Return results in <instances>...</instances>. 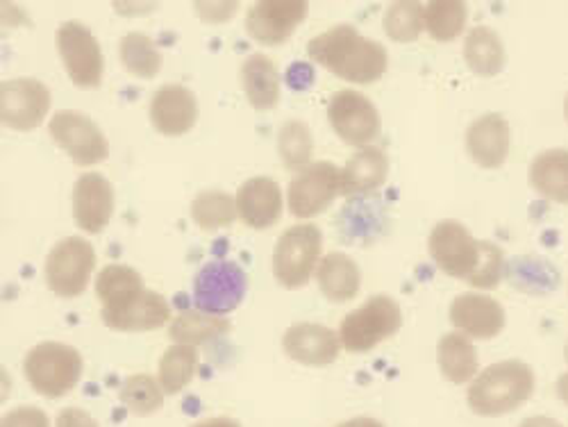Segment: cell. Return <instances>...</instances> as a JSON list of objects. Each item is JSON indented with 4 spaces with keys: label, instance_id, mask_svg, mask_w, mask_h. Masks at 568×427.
<instances>
[{
    "label": "cell",
    "instance_id": "6da1fadb",
    "mask_svg": "<svg viewBox=\"0 0 568 427\" xmlns=\"http://www.w3.org/2000/svg\"><path fill=\"white\" fill-rule=\"evenodd\" d=\"M428 251L446 275L466 279L470 287L496 289L503 279V251L491 242H478L459 221H439L430 232Z\"/></svg>",
    "mask_w": 568,
    "mask_h": 427
},
{
    "label": "cell",
    "instance_id": "7a4b0ae2",
    "mask_svg": "<svg viewBox=\"0 0 568 427\" xmlns=\"http://www.w3.org/2000/svg\"><path fill=\"white\" fill-rule=\"evenodd\" d=\"M314 64L353 84H373L387 73L389 53L381 41L362 37L355 26L342 23L307 43Z\"/></svg>",
    "mask_w": 568,
    "mask_h": 427
},
{
    "label": "cell",
    "instance_id": "3957f363",
    "mask_svg": "<svg viewBox=\"0 0 568 427\" xmlns=\"http://www.w3.org/2000/svg\"><path fill=\"white\" fill-rule=\"evenodd\" d=\"M537 387L535 370L526 362L505 359L487 366L473 379L466 400L478 416L498 418L524 407Z\"/></svg>",
    "mask_w": 568,
    "mask_h": 427
},
{
    "label": "cell",
    "instance_id": "277c9868",
    "mask_svg": "<svg viewBox=\"0 0 568 427\" xmlns=\"http://www.w3.org/2000/svg\"><path fill=\"white\" fill-rule=\"evenodd\" d=\"M23 373L39 396L55 400L78 387L82 377V355L73 346L43 342L26 355Z\"/></svg>",
    "mask_w": 568,
    "mask_h": 427
},
{
    "label": "cell",
    "instance_id": "5b68a950",
    "mask_svg": "<svg viewBox=\"0 0 568 427\" xmlns=\"http://www.w3.org/2000/svg\"><path fill=\"white\" fill-rule=\"evenodd\" d=\"M323 234L312 223L284 230L273 251V275L284 289H303L321 264Z\"/></svg>",
    "mask_w": 568,
    "mask_h": 427
},
{
    "label": "cell",
    "instance_id": "8992f818",
    "mask_svg": "<svg viewBox=\"0 0 568 427\" xmlns=\"http://www.w3.org/2000/svg\"><path fill=\"white\" fill-rule=\"evenodd\" d=\"M400 327V305L392 296H373L362 307L344 316L339 339L348 353H368L383 342L396 337Z\"/></svg>",
    "mask_w": 568,
    "mask_h": 427
},
{
    "label": "cell",
    "instance_id": "52a82bcc",
    "mask_svg": "<svg viewBox=\"0 0 568 427\" xmlns=\"http://www.w3.org/2000/svg\"><path fill=\"white\" fill-rule=\"evenodd\" d=\"M97 268V251L82 236H67L45 257L43 275L49 289L60 298L84 294L91 273Z\"/></svg>",
    "mask_w": 568,
    "mask_h": 427
},
{
    "label": "cell",
    "instance_id": "ba28073f",
    "mask_svg": "<svg viewBox=\"0 0 568 427\" xmlns=\"http://www.w3.org/2000/svg\"><path fill=\"white\" fill-rule=\"evenodd\" d=\"M55 144L71 157L75 166H97L110 157V144L99 123L84 112L60 110L49 123Z\"/></svg>",
    "mask_w": 568,
    "mask_h": 427
},
{
    "label": "cell",
    "instance_id": "9c48e42d",
    "mask_svg": "<svg viewBox=\"0 0 568 427\" xmlns=\"http://www.w3.org/2000/svg\"><path fill=\"white\" fill-rule=\"evenodd\" d=\"M55 43L62 64L78 89L101 87L105 58L97 34L80 21H67L58 28Z\"/></svg>",
    "mask_w": 568,
    "mask_h": 427
},
{
    "label": "cell",
    "instance_id": "30bf717a",
    "mask_svg": "<svg viewBox=\"0 0 568 427\" xmlns=\"http://www.w3.org/2000/svg\"><path fill=\"white\" fill-rule=\"evenodd\" d=\"M327 121L348 146L368 149L381 136L383 119L375 105L355 89L337 91L327 103Z\"/></svg>",
    "mask_w": 568,
    "mask_h": 427
},
{
    "label": "cell",
    "instance_id": "8fae6325",
    "mask_svg": "<svg viewBox=\"0 0 568 427\" xmlns=\"http://www.w3.org/2000/svg\"><path fill=\"white\" fill-rule=\"evenodd\" d=\"M337 196H344L342 169L333 162H314L290 182L287 203L296 218H314L333 205Z\"/></svg>",
    "mask_w": 568,
    "mask_h": 427
},
{
    "label": "cell",
    "instance_id": "7c38bea8",
    "mask_svg": "<svg viewBox=\"0 0 568 427\" xmlns=\"http://www.w3.org/2000/svg\"><path fill=\"white\" fill-rule=\"evenodd\" d=\"M246 273L234 262H210L194 277V303L201 312L223 316L246 296Z\"/></svg>",
    "mask_w": 568,
    "mask_h": 427
},
{
    "label": "cell",
    "instance_id": "4fadbf2b",
    "mask_svg": "<svg viewBox=\"0 0 568 427\" xmlns=\"http://www.w3.org/2000/svg\"><path fill=\"white\" fill-rule=\"evenodd\" d=\"M51 91L34 78H14L0 82V121L17 132H30L41 125L51 110Z\"/></svg>",
    "mask_w": 568,
    "mask_h": 427
},
{
    "label": "cell",
    "instance_id": "5bb4252c",
    "mask_svg": "<svg viewBox=\"0 0 568 427\" xmlns=\"http://www.w3.org/2000/svg\"><path fill=\"white\" fill-rule=\"evenodd\" d=\"M307 12L305 0H257L246 14V32L262 45H277L294 34Z\"/></svg>",
    "mask_w": 568,
    "mask_h": 427
},
{
    "label": "cell",
    "instance_id": "9a60e30c",
    "mask_svg": "<svg viewBox=\"0 0 568 427\" xmlns=\"http://www.w3.org/2000/svg\"><path fill=\"white\" fill-rule=\"evenodd\" d=\"M114 214V186L101 173H84L73 184V218L87 234L103 232Z\"/></svg>",
    "mask_w": 568,
    "mask_h": 427
},
{
    "label": "cell",
    "instance_id": "2e32d148",
    "mask_svg": "<svg viewBox=\"0 0 568 427\" xmlns=\"http://www.w3.org/2000/svg\"><path fill=\"white\" fill-rule=\"evenodd\" d=\"M282 350L290 359L305 366H329L339 357L342 339L333 327L318 323H296L284 332Z\"/></svg>",
    "mask_w": 568,
    "mask_h": 427
},
{
    "label": "cell",
    "instance_id": "e0dca14e",
    "mask_svg": "<svg viewBox=\"0 0 568 427\" xmlns=\"http://www.w3.org/2000/svg\"><path fill=\"white\" fill-rule=\"evenodd\" d=\"M503 305L485 294H462L450 305V323L457 332L473 339L489 342L505 329Z\"/></svg>",
    "mask_w": 568,
    "mask_h": 427
},
{
    "label": "cell",
    "instance_id": "ac0fdd59",
    "mask_svg": "<svg viewBox=\"0 0 568 427\" xmlns=\"http://www.w3.org/2000/svg\"><path fill=\"white\" fill-rule=\"evenodd\" d=\"M151 123L164 136H182L199 121V101L192 89L164 84L151 99Z\"/></svg>",
    "mask_w": 568,
    "mask_h": 427
},
{
    "label": "cell",
    "instance_id": "d6986e66",
    "mask_svg": "<svg viewBox=\"0 0 568 427\" xmlns=\"http://www.w3.org/2000/svg\"><path fill=\"white\" fill-rule=\"evenodd\" d=\"M511 149V130L509 121L503 114L489 112L473 121L466 130V151L468 157L480 169L494 171L500 169Z\"/></svg>",
    "mask_w": 568,
    "mask_h": 427
},
{
    "label": "cell",
    "instance_id": "ffe728a7",
    "mask_svg": "<svg viewBox=\"0 0 568 427\" xmlns=\"http://www.w3.org/2000/svg\"><path fill=\"white\" fill-rule=\"evenodd\" d=\"M236 212L253 230H268L282 218V189L275 180L257 175L236 192Z\"/></svg>",
    "mask_w": 568,
    "mask_h": 427
},
{
    "label": "cell",
    "instance_id": "44dd1931",
    "mask_svg": "<svg viewBox=\"0 0 568 427\" xmlns=\"http://www.w3.org/2000/svg\"><path fill=\"white\" fill-rule=\"evenodd\" d=\"M101 318L114 332H153L173 321L169 301L151 289L114 312H101Z\"/></svg>",
    "mask_w": 568,
    "mask_h": 427
},
{
    "label": "cell",
    "instance_id": "7402d4cb",
    "mask_svg": "<svg viewBox=\"0 0 568 427\" xmlns=\"http://www.w3.org/2000/svg\"><path fill=\"white\" fill-rule=\"evenodd\" d=\"M316 279H318L321 294L329 303L342 305L353 301L359 294L362 271L351 255L327 253L316 268Z\"/></svg>",
    "mask_w": 568,
    "mask_h": 427
},
{
    "label": "cell",
    "instance_id": "603a6c76",
    "mask_svg": "<svg viewBox=\"0 0 568 427\" xmlns=\"http://www.w3.org/2000/svg\"><path fill=\"white\" fill-rule=\"evenodd\" d=\"M464 62L480 78H496L507 64L505 43L489 26H476L464 39Z\"/></svg>",
    "mask_w": 568,
    "mask_h": 427
},
{
    "label": "cell",
    "instance_id": "cb8c5ba5",
    "mask_svg": "<svg viewBox=\"0 0 568 427\" xmlns=\"http://www.w3.org/2000/svg\"><path fill=\"white\" fill-rule=\"evenodd\" d=\"M387 175H389L387 155L375 146L362 149L342 169L344 196L373 194L375 189H381L387 182Z\"/></svg>",
    "mask_w": 568,
    "mask_h": 427
},
{
    "label": "cell",
    "instance_id": "d4e9b609",
    "mask_svg": "<svg viewBox=\"0 0 568 427\" xmlns=\"http://www.w3.org/2000/svg\"><path fill=\"white\" fill-rule=\"evenodd\" d=\"M437 364L453 385L473 383L480 368V357L473 342L462 332H448L437 344Z\"/></svg>",
    "mask_w": 568,
    "mask_h": 427
},
{
    "label": "cell",
    "instance_id": "484cf974",
    "mask_svg": "<svg viewBox=\"0 0 568 427\" xmlns=\"http://www.w3.org/2000/svg\"><path fill=\"white\" fill-rule=\"evenodd\" d=\"M242 84L253 110L268 112L280 101V73L271 58L255 53L242 64Z\"/></svg>",
    "mask_w": 568,
    "mask_h": 427
},
{
    "label": "cell",
    "instance_id": "4316f807",
    "mask_svg": "<svg viewBox=\"0 0 568 427\" xmlns=\"http://www.w3.org/2000/svg\"><path fill=\"white\" fill-rule=\"evenodd\" d=\"M530 184L546 201L568 205V151L550 149L530 164Z\"/></svg>",
    "mask_w": 568,
    "mask_h": 427
},
{
    "label": "cell",
    "instance_id": "83f0119b",
    "mask_svg": "<svg viewBox=\"0 0 568 427\" xmlns=\"http://www.w3.org/2000/svg\"><path fill=\"white\" fill-rule=\"evenodd\" d=\"M144 292V277L125 264H110L97 277V296L103 303L101 312H114Z\"/></svg>",
    "mask_w": 568,
    "mask_h": 427
},
{
    "label": "cell",
    "instance_id": "f1b7e54d",
    "mask_svg": "<svg viewBox=\"0 0 568 427\" xmlns=\"http://www.w3.org/2000/svg\"><path fill=\"white\" fill-rule=\"evenodd\" d=\"M227 329H230V323L223 316H214L201 309H184L171 321L169 337L175 344L201 346L225 335Z\"/></svg>",
    "mask_w": 568,
    "mask_h": 427
},
{
    "label": "cell",
    "instance_id": "f546056e",
    "mask_svg": "<svg viewBox=\"0 0 568 427\" xmlns=\"http://www.w3.org/2000/svg\"><path fill=\"white\" fill-rule=\"evenodd\" d=\"M119 58L123 69L141 80H153L164 64L158 43L141 32H128L119 43Z\"/></svg>",
    "mask_w": 568,
    "mask_h": 427
},
{
    "label": "cell",
    "instance_id": "4dcf8cb0",
    "mask_svg": "<svg viewBox=\"0 0 568 427\" xmlns=\"http://www.w3.org/2000/svg\"><path fill=\"white\" fill-rule=\"evenodd\" d=\"M466 21L468 8L464 0H433L423 10L425 32L439 43L455 41L466 30Z\"/></svg>",
    "mask_w": 568,
    "mask_h": 427
},
{
    "label": "cell",
    "instance_id": "1f68e13d",
    "mask_svg": "<svg viewBox=\"0 0 568 427\" xmlns=\"http://www.w3.org/2000/svg\"><path fill=\"white\" fill-rule=\"evenodd\" d=\"M196 370H199L196 346L173 344L171 348H166L160 359V385L164 394L169 396L180 394L189 383H192Z\"/></svg>",
    "mask_w": 568,
    "mask_h": 427
},
{
    "label": "cell",
    "instance_id": "d6a6232c",
    "mask_svg": "<svg viewBox=\"0 0 568 427\" xmlns=\"http://www.w3.org/2000/svg\"><path fill=\"white\" fill-rule=\"evenodd\" d=\"M277 153L290 171H303L314 155V136L305 121H287L277 132Z\"/></svg>",
    "mask_w": 568,
    "mask_h": 427
},
{
    "label": "cell",
    "instance_id": "836d02e7",
    "mask_svg": "<svg viewBox=\"0 0 568 427\" xmlns=\"http://www.w3.org/2000/svg\"><path fill=\"white\" fill-rule=\"evenodd\" d=\"M119 398L134 416H153L164 407V389L146 373L128 377L119 389Z\"/></svg>",
    "mask_w": 568,
    "mask_h": 427
},
{
    "label": "cell",
    "instance_id": "e575fe53",
    "mask_svg": "<svg viewBox=\"0 0 568 427\" xmlns=\"http://www.w3.org/2000/svg\"><path fill=\"white\" fill-rule=\"evenodd\" d=\"M236 216V199L225 192H203L192 203V218L205 232L230 227Z\"/></svg>",
    "mask_w": 568,
    "mask_h": 427
},
{
    "label": "cell",
    "instance_id": "d590c367",
    "mask_svg": "<svg viewBox=\"0 0 568 427\" xmlns=\"http://www.w3.org/2000/svg\"><path fill=\"white\" fill-rule=\"evenodd\" d=\"M423 6L414 3V0H398V3H392L385 12V32L389 39L398 43H412L420 37L425 30L423 23Z\"/></svg>",
    "mask_w": 568,
    "mask_h": 427
},
{
    "label": "cell",
    "instance_id": "8d00e7d4",
    "mask_svg": "<svg viewBox=\"0 0 568 427\" xmlns=\"http://www.w3.org/2000/svg\"><path fill=\"white\" fill-rule=\"evenodd\" d=\"M511 282H516V287L526 292L546 294L557 287L559 273L548 262L524 257L516 260V268H511Z\"/></svg>",
    "mask_w": 568,
    "mask_h": 427
},
{
    "label": "cell",
    "instance_id": "74e56055",
    "mask_svg": "<svg viewBox=\"0 0 568 427\" xmlns=\"http://www.w3.org/2000/svg\"><path fill=\"white\" fill-rule=\"evenodd\" d=\"M0 427H51V420L39 407H17L3 416Z\"/></svg>",
    "mask_w": 568,
    "mask_h": 427
},
{
    "label": "cell",
    "instance_id": "f35d334b",
    "mask_svg": "<svg viewBox=\"0 0 568 427\" xmlns=\"http://www.w3.org/2000/svg\"><path fill=\"white\" fill-rule=\"evenodd\" d=\"M55 427H101L89 411L80 409V407H64L58 414Z\"/></svg>",
    "mask_w": 568,
    "mask_h": 427
},
{
    "label": "cell",
    "instance_id": "ab89813d",
    "mask_svg": "<svg viewBox=\"0 0 568 427\" xmlns=\"http://www.w3.org/2000/svg\"><path fill=\"white\" fill-rule=\"evenodd\" d=\"M314 80V73H312V69L307 67V64H294L292 67V71H290V82H292V87L296 89H305L310 82Z\"/></svg>",
    "mask_w": 568,
    "mask_h": 427
},
{
    "label": "cell",
    "instance_id": "60d3db41",
    "mask_svg": "<svg viewBox=\"0 0 568 427\" xmlns=\"http://www.w3.org/2000/svg\"><path fill=\"white\" fill-rule=\"evenodd\" d=\"M518 427H564V425L550 416H530L526 420H520Z\"/></svg>",
    "mask_w": 568,
    "mask_h": 427
},
{
    "label": "cell",
    "instance_id": "b9f144b4",
    "mask_svg": "<svg viewBox=\"0 0 568 427\" xmlns=\"http://www.w3.org/2000/svg\"><path fill=\"white\" fill-rule=\"evenodd\" d=\"M192 427H242L236 420L232 418H225V416H216V418H205Z\"/></svg>",
    "mask_w": 568,
    "mask_h": 427
},
{
    "label": "cell",
    "instance_id": "7bdbcfd3",
    "mask_svg": "<svg viewBox=\"0 0 568 427\" xmlns=\"http://www.w3.org/2000/svg\"><path fill=\"white\" fill-rule=\"evenodd\" d=\"M337 427H385L377 418H368V416H357V418H351Z\"/></svg>",
    "mask_w": 568,
    "mask_h": 427
},
{
    "label": "cell",
    "instance_id": "ee69618b",
    "mask_svg": "<svg viewBox=\"0 0 568 427\" xmlns=\"http://www.w3.org/2000/svg\"><path fill=\"white\" fill-rule=\"evenodd\" d=\"M557 396L564 405H568V373H564L559 379H557Z\"/></svg>",
    "mask_w": 568,
    "mask_h": 427
},
{
    "label": "cell",
    "instance_id": "f6af8a7d",
    "mask_svg": "<svg viewBox=\"0 0 568 427\" xmlns=\"http://www.w3.org/2000/svg\"><path fill=\"white\" fill-rule=\"evenodd\" d=\"M564 119L568 123V93H566V99H564Z\"/></svg>",
    "mask_w": 568,
    "mask_h": 427
},
{
    "label": "cell",
    "instance_id": "bcb514c9",
    "mask_svg": "<svg viewBox=\"0 0 568 427\" xmlns=\"http://www.w3.org/2000/svg\"><path fill=\"white\" fill-rule=\"evenodd\" d=\"M566 362H568V344H566Z\"/></svg>",
    "mask_w": 568,
    "mask_h": 427
}]
</instances>
